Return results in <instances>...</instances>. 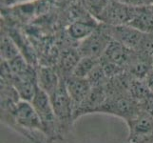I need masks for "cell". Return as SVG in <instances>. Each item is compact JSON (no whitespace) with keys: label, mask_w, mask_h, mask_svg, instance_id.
<instances>
[{"label":"cell","mask_w":153,"mask_h":143,"mask_svg":"<svg viewBox=\"0 0 153 143\" xmlns=\"http://www.w3.org/2000/svg\"><path fill=\"white\" fill-rule=\"evenodd\" d=\"M1 121L31 143H48L41 120L29 101L20 100L13 110L1 111Z\"/></svg>","instance_id":"cell-1"},{"label":"cell","mask_w":153,"mask_h":143,"mask_svg":"<svg viewBox=\"0 0 153 143\" xmlns=\"http://www.w3.org/2000/svg\"><path fill=\"white\" fill-rule=\"evenodd\" d=\"M58 121L60 139H64L72 127L74 119V105L68 93L65 79L62 78L57 91L50 97Z\"/></svg>","instance_id":"cell-2"},{"label":"cell","mask_w":153,"mask_h":143,"mask_svg":"<svg viewBox=\"0 0 153 143\" xmlns=\"http://www.w3.org/2000/svg\"><path fill=\"white\" fill-rule=\"evenodd\" d=\"M30 103L33 104L41 120L48 143L59 140L60 136L59 129H58V121L49 95L38 87Z\"/></svg>","instance_id":"cell-3"},{"label":"cell","mask_w":153,"mask_h":143,"mask_svg":"<svg viewBox=\"0 0 153 143\" xmlns=\"http://www.w3.org/2000/svg\"><path fill=\"white\" fill-rule=\"evenodd\" d=\"M111 41L112 38L105 25L100 23L99 27L93 34L79 42L77 50L81 57H94L100 59Z\"/></svg>","instance_id":"cell-4"},{"label":"cell","mask_w":153,"mask_h":143,"mask_svg":"<svg viewBox=\"0 0 153 143\" xmlns=\"http://www.w3.org/2000/svg\"><path fill=\"white\" fill-rule=\"evenodd\" d=\"M126 125L129 131L128 142L153 143V115L146 110L142 108Z\"/></svg>","instance_id":"cell-5"},{"label":"cell","mask_w":153,"mask_h":143,"mask_svg":"<svg viewBox=\"0 0 153 143\" xmlns=\"http://www.w3.org/2000/svg\"><path fill=\"white\" fill-rule=\"evenodd\" d=\"M134 13V7L124 2L110 0L108 6L98 17V21L108 26L128 25Z\"/></svg>","instance_id":"cell-6"},{"label":"cell","mask_w":153,"mask_h":143,"mask_svg":"<svg viewBox=\"0 0 153 143\" xmlns=\"http://www.w3.org/2000/svg\"><path fill=\"white\" fill-rule=\"evenodd\" d=\"M33 66L29 68L22 73L13 76V85L17 91L21 100L30 102L38 89L37 71Z\"/></svg>","instance_id":"cell-7"},{"label":"cell","mask_w":153,"mask_h":143,"mask_svg":"<svg viewBox=\"0 0 153 143\" xmlns=\"http://www.w3.org/2000/svg\"><path fill=\"white\" fill-rule=\"evenodd\" d=\"M109 35L112 40L126 46L130 50L136 51L143 38L144 34L132 28L129 25H121V26H108L105 25Z\"/></svg>","instance_id":"cell-8"},{"label":"cell","mask_w":153,"mask_h":143,"mask_svg":"<svg viewBox=\"0 0 153 143\" xmlns=\"http://www.w3.org/2000/svg\"><path fill=\"white\" fill-rule=\"evenodd\" d=\"M105 98H107V93H105V86L92 87L87 97L75 109L74 119L76 120L85 115L99 113L100 109L102 108L105 101Z\"/></svg>","instance_id":"cell-9"},{"label":"cell","mask_w":153,"mask_h":143,"mask_svg":"<svg viewBox=\"0 0 153 143\" xmlns=\"http://www.w3.org/2000/svg\"><path fill=\"white\" fill-rule=\"evenodd\" d=\"M134 55V51L130 50L126 46L122 45L112 40L110 44L107 48V50L104 52L100 60L111 63V64L117 65L121 68H123L126 71L128 63L130 62L131 58Z\"/></svg>","instance_id":"cell-10"},{"label":"cell","mask_w":153,"mask_h":143,"mask_svg":"<svg viewBox=\"0 0 153 143\" xmlns=\"http://www.w3.org/2000/svg\"><path fill=\"white\" fill-rule=\"evenodd\" d=\"M37 71L38 87L51 97L59 87L62 77L57 72L55 66H41L36 68Z\"/></svg>","instance_id":"cell-11"},{"label":"cell","mask_w":153,"mask_h":143,"mask_svg":"<svg viewBox=\"0 0 153 143\" xmlns=\"http://www.w3.org/2000/svg\"><path fill=\"white\" fill-rule=\"evenodd\" d=\"M80 58L81 55L77 50V47L67 48V49L60 51V55L55 67L58 73L63 79H67L72 76L73 71Z\"/></svg>","instance_id":"cell-12"},{"label":"cell","mask_w":153,"mask_h":143,"mask_svg":"<svg viewBox=\"0 0 153 143\" xmlns=\"http://www.w3.org/2000/svg\"><path fill=\"white\" fill-rule=\"evenodd\" d=\"M66 87L68 93L74 105V111L81 104V102L87 97V95L91 90V85L87 78L77 77L74 76H71L65 79Z\"/></svg>","instance_id":"cell-13"},{"label":"cell","mask_w":153,"mask_h":143,"mask_svg":"<svg viewBox=\"0 0 153 143\" xmlns=\"http://www.w3.org/2000/svg\"><path fill=\"white\" fill-rule=\"evenodd\" d=\"M99 21L92 16L87 19L73 21L71 24H68L66 31L72 40L79 43L93 34L99 27Z\"/></svg>","instance_id":"cell-14"},{"label":"cell","mask_w":153,"mask_h":143,"mask_svg":"<svg viewBox=\"0 0 153 143\" xmlns=\"http://www.w3.org/2000/svg\"><path fill=\"white\" fill-rule=\"evenodd\" d=\"M128 25L142 34H153V10L150 6L134 8L132 17Z\"/></svg>","instance_id":"cell-15"},{"label":"cell","mask_w":153,"mask_h":143,"mask_svg":"<svg viewBox=\"0 0 153 143\" xmlns=\"http://www.w3.org/2000/svg\"><path fill=\"white\" fill-rule=\"evenodd\" d=\"M129 93L135 101L138 102L141 106L153 95V92L149 89L145 79H138L133 77L130 82Z\"/></svg>","instance_id":"cell-16"},{"label":"cell","mask_w":153,"mask_h":143,"mask_svg":"<svg viewBox=\"0 0 153 143\" xmlns=\"http://www.w3.org/2000/svg\"><path fill=\"white\" fill-rule=\"evenodd\" d=\"M20 55L19 49L14 41L7 31L1 29V60L10 61Z\"/></svg>","instance_id":"cell-17"},{"label":"cell","mask_w":153,"mask_h":143,"mask_svg":"<svg viewBox=\"0 0 153 143\" xmlns=\"http://www.w3.org/2000/svg\"><path fill=\"white\" fill-rule=\"evenodd\" d=\"M100 62V59L94 57H81L79 62L73 71L72 76L77 77H84L87 78L95 66H97Z\"/></svg>","instance_id":"cell-18"},{"label":"cell","mask_w":153,"mask_h":143,"mask_svg":"<svg viewBox=\"0 0 153 143\" xmlns=\"http://www.w3.org/2000/svg\"><path fill=\"white\" fill-rule=\"evenodd\" d=\"M87 79L91 83V87H103L105 86L109 81V78L105 75L104 69L99 62V64L95 66V68L89 73V75L87 76Z\"/></svg>","instance_id":"cell-19"},{"label":"cell","mask_w":153,"mask_h":143,"mask_svg":"<svg viewBox=\"0 0 153 143\" xmlns=\"http://www.w3.org/2000/svg\"><path fill=\"white\" fill-rule=\"evenodd\" d=\"M109 1L110 0H85V5L88 13L97 20Z\"/></svg>","instance_id":"cell-20"},{"label":"cell","mask_w":153,"mask_h":143,"mask_svg":"<svg viewBox=\"0 0 153 143\" xmlns=\"http://www.w3.org/2000/svg\"><path fill=\"white\" fill-rule=\"evenodd\" d=\"M136 52L153 57V34H144L141 43Z\"/></svg>","instance_id":"cell-21"},{"label":"cell","mask_w":153,"mask_h":143,"mask_svg":"<svg viewBox=\"0 0 153 143\" xmlns=\"http://www.w3.org/2000/svg\"><path fill=\"white\" fill-rule=\"evenodd\" d=\"M124 3L131 7L139 8V7L151 6L153 4V0H124Z\"/></svg>","instance_id":"cell-22"},{"label":"cell","mask_w":153,"mask_h":143,"mask_svg":"<svg viewBox=\"0 0 153 143\" xmlns=\"http://www.w3.org/2000/svg\"><path fill=\"white\" fill-rule=\"evenodd\" d=\"M141 107L143 108L144 110H146V112H149L150 115H153V95L149 100H147L146 102H145L143 105H142Z\"/></svg>","instance_id":"cell-23"},{"label":"cell","mask_w":153,"mask_h":143,"mask_svg":"<svg viewBox=\"0 0 153 143\" xmlns=\"http://www.w3.org/2000/svg\"><path fill=\"white\" fill-rule=\"evenodd\" d=\"M16 4V0H1V9L10 8Z\"/></svg>","instance_id":"cell-24"},{"label":"cell","mask_w":153,"mask_h":143,"mask_svg":"<svg viewBox=\"0 0 153 143\" xmlns=\"http://www.w3.org/2000/svg\"><path fill=\"white\" fill-rule=\"evenodd\" d=\"M38 0H16V4L18 3H30V2H35Z\"/></svg>","instance_id":"cell-25"},{"label":"cell","mask_w":153,"mask_h":143,"mask_svg":"<svg viewBox=\"0 0 153 143\" xmlns=\"http://www.w3.org/2000/svg\"><path fill=\"white\" fill-rule=\"evenodd\" d=\"M114 1H120V2H124V0H114Z\"/></svg>","instance_id":"cell-26"},{"label":"cell","mask_w":153,"mask_h":143,"mask_svg":"<svg viewBox=\"0 0 153 143\" xmlns=\"http://www.w3.org/2000/svg\"><path fill=\"white\" fill-rule=\"evenodd\" d=\"M150 8H151V9H152V10H153V4H152L151 6H150Z\"/></svg>","instance_id":"cell-27"},{"label":"cell","mask_w":153,"mask_h":143,"mask_svg":"<svg viewBox=\"0 0 153 143\" xmlns=\"http://www.w3.org/2000/svg\"><path fill=\"white\" fill-rule=\"evenodd\" d=\"M126 143H132V142H126Z\"/></svg>","instance_id":"cell-28"}]
</instances>
